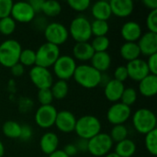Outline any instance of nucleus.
<instances>
[{
	"instance_id": "f257e3e1",
	"label": "nucleus",
	"mask_w": 157,
	"mask_h": 157,
	"mask_svg": "<svg viewBox=\"0 0 157 157\" xmlns=\"http://www.w3.org/2000/svg\"><path fill=\"white\" fill-rule=\"evenodd\" d=\"M101 73L90 64H80L76 66L74 74L75 81L84 88L92 89L100 85Z\"/></svg>"
},
{
	"instance_id": "f03ea898",
	"label": "nucleus",
	"mask_w": 157,
	"mask_h": 157,
	"mask_svg": "<svg viewBox=\"0 0 157 157\" xmlns=\"http://www.w3.org/2000/svg\"><path fill=\"white\" fill-rule=\"evenodd\" d=\"M101 122L96 116L85 115L76 120L75 132L80 139L90 140L101 132Z\"/></svg>"
},
{
	"instance_id": "7ed1b4c3",
	"label": "nucleus",
	"mask_w": 157,
	"mask_h": 157,
	"mask_svg": "<svg viewBox=\"0 0 157 157\" xmlns=\"http://www.w3.org/2000/svg\"><path fill=\"white\" fill-rule=\"evenodd\" d=\"M157 120L155 114L147 108H142L132 115V125L135 131L141 134H146L156 129Z\"/></svg>"
},
{
	"instance_id": "20e7f679",
	"label": "nucleus",
	"mask_w": 157,
	"mask_h": 157,
	"mask_svg": "<svg viewBox=\"0 0 157 157\" xmlns=\"http://www.w3.org/2000/svg\"><path fill=\"white\" fill-rule=\"evenodd\" d=\"M22 51L20 43L13 39H8L0 43V64L6 68H11L18 63Z\"/></svg>"
},
{
	"instance_id": "39448f33",
	"label": "nucleus",
	"mask_w": 157,
	"mask_h": 157,
	"mask_svg": "<svg viewBox=\"0 0 157 157\" xmlns=\"http://www.w3.org/2000/svg\"><path fill=\"white\" fill-rule=\"evenodd\" d=\"M68 32L75 42H87L92 37L91 22L84 16H77L71 21Z\"/></svg>"
},
{
	"instance_id": "423d86ee",
	"label": "nucleus",
	"mask_w": 157,
	"mask_h": 157,
	"mask_svg": "<svg viewBox=\"0 0 157 157\" xmlns=\"http://www.w3.org/2000/svg\"><path fill=\"white\" fill-rule=\"evenodd\" d=\"M36 52V64L37 66L48 68L52 66L57 59L60 57V48L54 44L44 42Z\"/></svg>"
},
{
	"instance_id": "0eeeda50",
	"label": "nucleus",
	"mask_w": 157,
	"mask_h": 157,
	"mask_svg": "<svg viewBox=\"0 0 157 157\" xmlns=\"http://www.w3.org/2000/svg\"><path fill=\"white\" fill-rule=\"evenodd\" d=\"M113 147V141L108 133L100 132L88 140L87 152L94 157H102L110 153Z\"/></svg>"
},
{
	"instance_id": "6e6552de",
	"label": "nucleus",
	"mask_w": 157,
	"mask_h": 157,
	"mask_svg": "<svg viewBox=\"0 0 157 157\" xmlns=\"http://www.w3.org/2000/svg\"><path fill=\"white\" fill-rule=\"evenodd\" d=\"M43 33L47 40L46 42L54 44L58 47L63 44L69 37L68 29L60 22H52L47 24Z\"/></svg>"
},
{
	"instance_id": "1a4fd4ad",
	"label": "nucleus",
	"mask_w": 157,
	"mask_h": 157,
	"mask_svg": "<svg viewBox=\"0 0 157 157\" xmlns=\"http://www.w3.org/2000/svg\"><path fill=\"white\" fill-rule=\"evenodd\" d=\"M76 62L70 55H60L52 65L53 72L59 80L67 81L74 76L76 69Z\"/></svg>"
},
{
	"instance_id": "9d476101",
	"label": "nucleus",
	"mask_w": 157,
	"mask_h": 157,
	"mask_svg": "<svg viewBox=\"0 0 157 157\" xmlns=\"http://www.w3.org/2000/svg\"><path fill=\"white\" fill-rule=\"evenodd\" d=\"M30 81L40 90L51 88L53 84V75L48 68L34 65L29 73Z\"/></svg>"
},
{
	"instance_id": "9b49d317",
	"label": "nucleus",
	"mask_w": 157,
	"mask_h": 157,
	"mask_svg": "<svg viewBox=\"0 0 157 157\" xmlns=\"http://www.w3.org/2000/svg\"><path fill=\"white\" fill-rule=\"evenodd\" d=\"M132 115V109L121 102L113 103L107 111V120L112 125L124 124Z\"/></svg>"
},
{
	"instance_id": "f8f14e48",
	"label": "nucleus",
	"mask_w": 157,
	"mask_h": 157,
	"mask_svg": "<svg viewBox=\"0 0 157 157\" xmlns=\"http://www.w3.org/2000/svg\"><path fill=\"white\" fill-rule=\"evenodd\" d=\"M57 113L56 108L52 105L40 106L35 112V122L42 129H49L54 125Z\"/></svg>"
},
{
	"instance_id": "ddd939ff",
	"label": "nucleus",
	"mask_w": 157,
	"mask_h": 157,
	"mask_svg": "<svg viewBox=\"0 0 157 157\" xmlns=\"http://www.w3.org/2000/svg\"><path fill=\"white\" fill-rule=\"evenodd\" d=\"M10 17L19 23H29L34 20L36 13L29 2L18 1L13 4Z\"/></svg>"
},
{
	"instance_id": "4468645a",
	"label": "nucleus",
	"mask_w": 157,
	"mask_h": 157,
	"mask_svg": "<svg viewBox=\"0 0 157 157\" xmlns=\"http://www.w3.org/2000/svg\"><path fill=\"white\" fill-rule=\"evenodd\" d=\"M125 66L127 68L128 77L136 82H140L150 74L146 61L140 58L128 62Z\"/></svg>"
},
{
	"instance_id": "2eb2a0df",
	"label": "nucleus",
	"mask_w": 157,
	"mask_h": 157,
	"mask_svg": "<svg viewBox=\"0 0 157 157\" xmlns=\"http://www.w3.org/2000/svg\"><path fill=\"white\" fill-rule=\"evenodd\" d=\"M76 120L77 119L75 118L74 113L69 110L63 109L58 111L54 125L60 132L63 133H70L75 132Z\"/></svg>"
},
{
	"instance_id": "dca6fc26",
	"label": "nucleus",
	"mask_w": 157,
	"mask_h": 157,
	"mask_svg": "<svg viewBox=\"0 0 157 157\" xmlns=\"http://www.w3.org/2000/svg\"><path fill=\"white\" fill-rule=\"evenodd\" d=\"M141 54L151 56L157 53V33L147 31L144 33L137 42Z\"/></svg>"
},
{
	"instance_id": "f3484780",
	"label": "nucleus",
	"mask_w": 157,
	"mask_h": 157,
	"mask_svg": "<svg viewBox=\"0 0 157 157\" xmlns=\"http://www.w3.org/2000/svg\"><path fill=\"white\" fill-rule=\"evenodd\" d=\"M121 34L125 42H136L143 35V29L138 22L131 20L122 25Z\"/></svg>"
},
{
	"instance_id": "a211bd4d",
	"label": "nucleus",
	"mask_w": 157,
	"mask_h": 157,
	"mask_svg": "<svg viewBox=\"0 0 157 157\" xmlns=\"http://www.w3.org/2000/svg\"><path fill=\"white\" fill-rule=\"evenodd\" d=\"M109 6L112 15L118 17H127L134 9L132 0H111L109 1Z\"/></svg>"
},
{
	"instance_id": "6ab92c4d",
	"label": "nucleus",
	"mask_w": 157,
	"mask_h": 157,
	"mask_svg": "<svg viewBox=\"0 0 157 157\" xmlns=\"http://www.w3.org/2000/svg\"><path fill=\"white\" fill-rule=\"evenodd\" d=\"M124 88L125 86L123 83L115 79H110L109 83L104 86V95L109 101L116 103L121 100Z\"/></svg>"
},
{
	"instance_id": "aec40b11",
	"label": "nucleus",
	"mask_w": 157,
	"mask_h": 157,
	"mask_svg": "<svg viewBox=\"0 0 157 157\" xmlns=\"http://www.w3.org/2000/svg\"><path fill=\"white\" fill-rule=\"evenodd\" d=\"M58 146L59 138L54 132H45L40 140V148L41 152L48 156L58 150Z\"/></svg>"
},
{
	"instance_id": "412c9836",
	"label": "nucleus",
	"mask_w": 157,
	"mask_h": 157,
	"mask_svg": "<svg viewBox=\"0 0 157 157\" xmlns=\"http://www.w3.org/2000/svg\"><path fill=\"white\" fill-rule=\"evenodd\" d=\"M139 92L144 98H152L157 93V75L149 74L139 82Z\"/></svg>"
},
{
	"instance_id": "4be33fe9",
	"label": "nucleus",
	"mask_w": 157,
	"mask_h": 157,
	"mask_svg": "<svg viewBox=\"0 0 157 157\" xmlns=\"http://www.w3.org/2000/svg\"><path fill=\"white\" fill-rule=\"evenodd\" d=\"M95 52L90 44V42H75L73 47V55L74 59L81 61V62H87L90 61L93 57Z\"/></svg>"
},
{
	"instance_id": "5701e85b",
	"label": "nucleus",
	"mask_w": 157,
	"mask_h": 157,
	"mask_svg": "<svg viewBox=\"0 0 157 157\" xmlns=\"http://www.w3.org/2000/svg\"><path fill=\"white\" fill-rule=\"evenodd\" d=\"M91 13L95 19L108 21L112 15L109 2L101 0L94 3L91 6Z\"/></svg>"
},
{
	"instance_id": "b1692460",
	"label": "nucleus",
	"mask_w": 157,
	"mask_h": 157,
	"mask_svg": "<svg viewBox=\"0 0 157 157\" xmlns=\"http://www.w3.org/2000/svg\"><path fill=\"white\" fill-rule=\"evenodd\" d=\"M91 66H93L96 70L100 72H106L109 69L111 65V56L108 52H95L93 57L91 58Z\"/></svg>"
},
{
	"instance_id": "393cba45",
	"label": "nucleus",
	"mask_w": 157,
	"mask_h": 157,
	"mask_svg": "<svg viewBox=\"0 0 157 157\" xmlns=\"http://www.w3.org/2000/svg\"><path fill=\"white\" fill-rule=\"evenodd\" d=\"M121 56L127 62L136 60L140 57L141 52L137 42H124L120 49Z\"/></svg>"
},
{
	"instance_id": "a878e982",
	"label": "nucleus",
	"mask_w": 157,
	"mask_h": 157,
	"mask_svg": "<svg viewBox=\"0 0 157 157\" xmlns=\"http://www.w3.org/2000/svg\"><path fill=\"white\" fill-rule=\"evenodd\" d=\"M136 149L137 147L135 143L127 138L120 143H117L114 153L120 157H132L134 155Z\"/></svg>"
},
{
	"instance_id": "bb28decb",
	"label": "nucleus",
	"mask_w": 157,
	"mask_h": 157,
	"mask_svg": "<svg viewBox=\"0 0 157 157\" xmlns=\"http://www.w3.org/2000/svg\"><path fill=\"white\" fill-rule=\"evenodd\" d=\"M51 91L52 93L54 99H63L67 97L69 93V85L67 81L58 80L56 82H53L52 86H51Z\"/></svg>"
},
{
	"instance_id": "cd10ccee",
	"label": "nucleus",
	"mask_w": 157,
	"mask_h": 157,
	"mask_svg": "<svg viewBox=\"0 0 157 157\" xmlns=\"http://www.w3.org/2000/svg\"><path fill=\"white\" fill-rule=\"evenodd\" d=\"M2 132L4 135L9 139H19L21 125L14 121H7L2 126Z\"/></svg>"
},
{
	"instance_id": "c85d7f7f",
	"label": "nucleus",
	"mask_w": 157,
	"mask_h": 157,
	"mask_svg": "<svg viewBox=\"0 0 157 157\" xmlns=\"http://www.w3.org/2000/svg\"><path fill=\"white\" fill-rule=\"evenodd\" d=\"M41 12L47 17H56L62 12V6L58 1L55 0L44 1Z\"/></svg>"
},
{
	"instance_id": "c756f323",
	"label": "nucleus",
	"mask_w": 157,
	"mask_h": 157,
	"mask_svg": "<svg viewBox=\"0 0 157 157\" xmlns=\"http://www.w3.org/2000/svg\"><path fill=\"white\" fill-rule=\"evenodd\" d=\"M109 31V25L108 21L94 19L91 22V32L95 37L107 36Z\"/></svg>"
},
{
	"instance_id": "7c9ffc66",
	"label": "nucleus",
	"mask_w": 157,
	"mask_h": 157,
	"mask_svg": "<svg viewBox=\"0 0 157 157\" xmlns=\"http://www.w3.org/2000/svg\"><path fill=\"white\" fill-rule=\"evenodd\" d=\"M128 129L124 124H120V125H114L111 130L110 133L109 134L113 141V143H120L125 139L128 138Z\"/></svg>"
},
{
	"instance_id": "2f4dec72",
	"label": "nucleus",
	"mask_w": 157,
	"mask_h": 157,
	"mask_svg": "<svg viewBox=\"0 0 157 157\" xmlns=\"http://www.w3.org/2000/svg\"><path fill=\"white\" fill-rule=\"evenodd\" d=\"M18 63L25 66H34L36 64V52L32 49H22Z\"/></svg>"
},
{
	"instance_id": "473e14b6",
	"label": "nucleus",
	"mask_w": 157,
	"mask_h": 157,
	"mask_svg": "<svg viewBox=\"0 0 157 157\" xmlns=\"http://www.w3.org/2000/svg\"><path fill=\"white\" fill-rule=\"evenodd\" d=\"M144 144L146 150L151 155L155 156L157 155V129H155L145 134Z\"/></svg>"
},
{
	"instance_id": "72a5a7b5",
	"label": "nucleus",
	"mask_w": 157,
	"mask_h": 157,
	"mask_svg": "<svg viewBox=\"0 0 157 157\" xmlns=\"http://www.w3.org/2000/svg\"><path fill=\"white\" fill-rule=\"evenodd\" d=\"M90 44L95 52H102L108 51V49L110 45V40L107 36L95 37L92 40Z\"/></svg>"
},
{
	"instance_id": "f704fd0d",
	"label": "nucleus",
	"mask_w": 157,
	"mask_h": 157,
	"mask_svg": "<svg viewBox=\"0 0 157 157\" xmlns=\"http://www.w3.org/2000/svg\"><path fill=\"white\" fill-rule=\"evenodd\" d=\"M138 98L137 91L133 87H125L121 98V102L128 107L132 106Z\"/></svg>"
},
{
	"instance_id": "c9c22d12",
	"label": "nucleus",
	"mask_w": 157,
	"mask_h": 157,
	"mask_svg": "<svg viewBox=\"0 0 157 157\" xmlns=\"http://www.w3.org/2000/svg\"><path fill=\"white\" fill-rule=\"evenodd\" d=\"M17 27V22L11 17H7L0 19V33L6 36L11 35Z\"/></svg>"
},
{
	"instance_id": "e433bc0d",
	"label": "nucleus",
	"mask_w": 157,
	"mask_h": 157,
	"mask_svg": "<svg viewBox=\"0 0 157 157\" xmlns=\"http://www.w3.org/2000/svg\"><path fill=\"white\" fill-rule=\"evenodd\" d=\"M37 98H38V101L40 103V106L52 105V101L54 99L53 96H52V93L51 91V88L38 90Z\"/></svg>"
},
{
	"instance_id": "4c0bfd02",
	"label": "nucleus",
	"mask_w": 157,
	"mask_h": 157,
	"mask_svg": "<svg viewBox=\"0 0 157 157\" xmlns=\"http://www.w3.org/2000/svg\"><path fill=\"white\" fill-rule=\"evenodd\" d=\"M68 6L76 12H83L86 11L90 6L89 0H68Z\"/></svg>"
},
{
	"instance_id": "58836bf2",
	"label": "nucleus",
	"mask_w": 157,
	"mask_h": 157,
	"mask_svg": "<svg viewBox=\"0 0 157 157\" xmlns=\"http://www.w3.org/2000/svg\"><path fill=\"white\" fill-rule=\"evenodd\" d=\"M146 27L148 31L157 33V10L150 11L146 17Z\"/></svg>"
},
{
	"instance_id": "ea45409f",
	"label": "nucleus",
	"mask_w": 157,
	"mask_h": 157,
	"mask_svg": "<svg viewBox=\"0 0 157 157\" xmlns=\"http://www.w3.org/2000/svg\"><path fill=\"white\" fill-rule=\"evenodd\" d=\"M13 4L12 0H0V19L10 17Z\"/></svg>"
},
{
	"instance_id": "a19ab883",
	"label": "nucleus",
	"mask_w": 157,
	"mask_h": 157,
	"mask_svg": "<svg viewBox=\"0 0 157 157\" xmlns=\"http://www.w3.org/2000/svg\"><path fill=\"white\" fill-rule=\"evenodd\" d=\"M128 78H129L128 77V72H127V68L125 65H120L115 69L113 79H115L119 82L124 83Z\"/></svg>"
},
{
	"instance_id": "79ce46f5",
	"label": "nucleus",
	"mask_w": 157,
	"mask_h": 157,
	"mask_svg": "<svg viewBox=\"0 0 157 157\" xmlns=\"http://www.w3.org/2000/svg\"><path fill=\"white\" fill-rule=\"evenodd\" d=\"M32 129L29 125L28 124H24V125H21V132H20V136H19V139L21 141H24V142H27V141H29L32 137Z\"/></svg>"
},
{
	"instance_id": "37998d69",
	"label": "nucleus",
	"mask_w": 157,
	"mask_h": 157,
	"mask_svg": "<svg viewBox=\"0 0 157 157\" xmlns=\"http://www.w3.org/2000/svg\"><path fill=\"white\" fill-rule=\"evenodd\" d=\"M146 64L148 66L150 74L154 75H157V53L148 57L146 61Z\"/></svg>"
},
{
	"instance_id": "c03bdc74",
	"label": "nucleus",
	"mask_w": 157,
	"mask_h": 157,
	"mask_svg": "<svg viewBox=\"0 0 157 157\" xmlns=\"http://www.w3.org/2000/svg\"><path fill=\"white\" fill-rule=\"evenodd\" d=\"M9 69H10V72H11L12 75H14V76H16V77L21 76V75H23V74L25 73V67H24L21 63H19L14 64V65H13L11 68H9Z\"/></svg>"
},
{
	"instance_id": "a18cd8bd",
	"label": "nucleus",
	"mask_w": 157,
	"mask_h": 157,
	"mask_svg": "<svg viewBox=\"0 0 157 157\" xmlns=\"http://www.w3.org/2000/svg\"><path fill=\"white\" fill-rule=\"evenodd\" d=\"M63 151L69 157L75 156L77 155V153H78L75 144H66Z\"/></svg>"
},
{
	"instance_id": "49530a36",
	"label": "nucleus",
	"mask_w": 157,
	"mask_h": 157,
	"mask_svg": "<svg viewBox=\"0 0 157 157\" xmlns=\"http://www.w3.org/2000/svg\"><path fill=\"white\" fill-rule=\"evenodd\" d=\"M76 146V149L78 152H87V147H88V140L85 139H80L75 144Z\"/></svg>"
},
{
	"instance_id": "de8ad7c7",
	"label": "nucleus",
	"mask_w": 157,
	"mask_h": 157,
	"mask_svg": "<svg viewBox=\"0 0 157 157\" xmlns=\"http://www.w3.org/2000/svg\"><path fill=\"white\" fill-rule=\"evenodd\" d=\"M43 2H44V0H30V1H29V5L31 6L32 9L34 10V12L36 14L38 12H41Z\"/></svg>"
},
{
	"instance_id": "09e8293b",
	"label": "nucleus",
	"mask_w": 157,
	"mask_h": 157,
	"mask_svg": "<svg viewBox=\"0 0 157 157\" xmlns=\"http://www.w3.org/2000/svg\"><path fill=\"white\" fill-rule=\"evenodd\" d=\"M143 3L151 11L157 10V0H144Z\"/></svg>"
},
{
	"instance_id": "8fccbe9b",
	"label": "nucleus",
	"mask_w": 157,
	"mask_h": 157,
	"mask_svg": "<svg viewBox=\"0 0 157 157\" xmlns=\"http://www.w3.org/2000/svg\"><path fill=\"white\" fill-rule=\"evenodd\" d=\"M49 157H69L63 150H56L52 155H50Z\"/></svg>"
},
{
	"instance_id": "3c124183",
	"label": "nucleus",
	"mask_w": 157,
	"mask_h": 157,
	"mask_svg": "<svg viewBox=\"0 0 157 157\" xmlns=\"http://www.w3.org/2000/svg\"><path fill=\"white\" fill-rule=\"evenodd\" d=\"M4 154H5V146L3 142L0 140V157L4 156Z\"/></svg>"
},
{
	"instance_id": "603ef678",
	"label": "nucleus",
	"mask_w": 157,
	"mask_h": 157,
	"mask_svg": "<svg viewBox=\"0 0 157 157\" xmlns=\"http://www.w3.org/2000/svg\"><path fill=\"white\" fill-rule=\"evenodd\" d=\"M105 157H120L117 154H115L114 152H110V153H109L107 155H105Z\"/></svg>"
},
{
	"instance_id": "864d4df0",
	"label": "nucleus",
	"mask_w": 157,
	"mask_h": 157,
	"mask_svg": "<svg viewBox=\"0 0 157 157\" xmlns=\"http://www.w3.org/2000/svg\"><path fill=\"white\" fill-rule=\"evenodd\" d=\"M44 157H49V156H48V155H45V156H44Z\"/></svg>"
}]
</instances>
